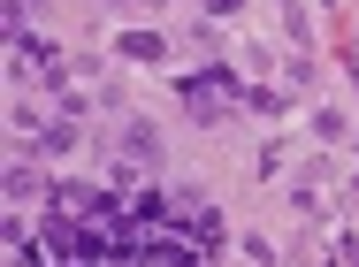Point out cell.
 <instances>
[{
    "label": "cell",
    "instance_id": "obj_1",
    "mask_svg": "<svg viewBox=\"0 0 359 267\" xmlns=\"http://www.w3.org/2000/svg\"><path fill=\"white\" fill-rule=\"evenodd\" d=\"M123 54H130V62H153V54H161V39H153V31H130V39H123Z\"/></svg>",
    "mask_w": 359,
    "mask_h": 267
}]
</instances>
